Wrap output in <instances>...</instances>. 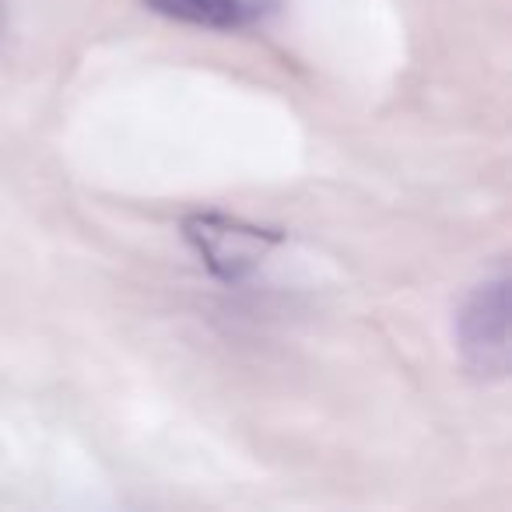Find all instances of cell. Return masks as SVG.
<instances>
[{
    "mask_svg": "<svg viewBox=\"0 0 512 512\" xmlns=\"http://www.w3.org/2000/svg\"><path fill=\"white\" fill-rule=\"evenodd\" d=\"M456 351L477 379H505L512 362L509 344V271L484 278L470 288L456 313Z\"/></svg>",
    "mask_w": 512,
    "mask_h": 512,
    "instance_id": "1",
    "label": "cell"
},
{
    "mask_svg": "<svg viewBox=\"0 0 512 512\" xmlns=\"http://www.w3.org/2000/svg\"><path fill=\"white\" fill-rule=\"evenodd\" d=\"M4 39H8V4L0 0V46H4Z\"/></svg>",
    "mask_w": 512,
    "mask_h": 512,
    "instance_id": "4",
    "label": "cell"
},
{
    "mask_svg": "<svg viewBox=\"0 0 512 512\" xmlns=\"http://www.w3.org/2000/svg\"><path fill=\"white\" fill-rule=\"evenodd\" d=\"M158 18L211 32H239L264 15L260 0H141Z\"/></svg>",
    "mask_w": 512,
    "mask_h": 512,
    "instance_id": "3",
    "label": "cell"
},
{
    "mask_svg": "<svg viewBox=\"0 0 512 512\" xmlns=\"http://www.w3.org/2000/svg\"><path fill=\"white\" fill-rule=\"evenodd\" d=\"M183 235L200 256V264L221 281H242L264 264L267 253L281 242L274 228L249 225L218 211H200L183 221Z\"/></svg>",
    "mask_w": 512,
    "mask_h": 512,
    "instance_id": "2",
    "label": "cell"
}]
</instances>
